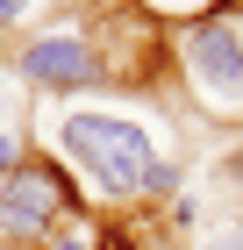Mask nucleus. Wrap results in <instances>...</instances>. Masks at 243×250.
<instances>
[{
  "mask_svg": "<svg viewBox=\"0 0 243 250\" xmlns=\"http://www.w3.org/2000/svg\"><path fill=\"white\" fill-rule=\"evenodd\" d=\"M36 150L57 157L79 179L93 214H136L165 208L186 186V157L172 150V136L143 107H100V100H43Z\"/></svg>",
  "mask_w": 243,
  "mask_h": 250,
  "instance_id": "1",
  "label": "nucleus"
},
{
  "mask_svg": "<svg viewBox=\"0 0 243 250\" xmlns=\"http://www.w3.org/2000/svg\"><path fill=\"white\" fill-rule=\"evenodd\" d=\"M165 43L186 115L207 129H243V0H222L215 15L165 29Z\"/></svg>",
  "mask_w": 243,
  "mask_h": 250,
  "instance_id": "2",
  "label": "nucleus"
},
{
  "mask_svg": "<svg viewBox=\"0 0 243 250\" xmlns=\"http://www.w3.org/2000/svg\"><path fill=\"white\" fill-rule=\"evenodd\" d=\"M79 208H86L79 179L57 157L29 150L15 172H0V250H43Z\"/></svg>",
  "mask_w": 243,
  "mask_h": 250,
  "instance_id": "3",
  "label": "nucleus"
},
{
  "mask_svg": "<svg viewBox=\"0 0 243 250\" xmlns=\"http://www.w3.org/2000/svg\"><path fill=\"white\" fill-rule=\"evenodd\" d=\"M200 222V200H165V208H136V214H100V250H193L186 229Z\"/></svg>",
  "mask_w": 243,
  "mask_h": 250,
  "instance_id": "4",
  "label": "nucleus"
},
{
  "mask_svg": "<svg viewBox=\"0 0 243 250\" xmlns=\"http://www.w3.org/2000/svg\"><path fill=\"white\" fill-rule=\"evenodd\" d=\"M43 21H50V0H0V50L29 29H43Z\"/></svg>",
  "mask_w": 243,
  "mask_h": 250,
  "instance_id": "5",
  "label": "nucleus"
},
{
  "mask_svg": "<svg viewBox=\"0 0 243 250\" xmlns=\"http://www.w3.org/2000/svg\"><path fill=\"white\" fill-rule=\"evenodd\" d=\"M136 7H143V15L157 21V29H179V21H200V15H215L222 0H136Z\"/></svg>",
  "mask_w": 243,
  "mask_h": 250,
  "instance_id": "6",
  "label": "nucleus"
},
{
  "mask_svg": "<svg viewBox=\"0 0 243 250\" xmlns=\"http://www.w3.org/2000/svg\"><path fill=\"white\" fill-rule=\"evenodd\" d=\"M43 250H100V214H93V208H79V214H72V222H65V229H57Z\"/></svg>",
  "mask_w": 243,
  "mask_h": 250,
  "instance_id": "7",
  "label": "nucleus"
},
{
  "mask_svg": "<svg viewBox=\"0 0 243 250\" xmlns=\"http://www.w3.org/2000/svg\"><path fill=\"white\" fill-rule=\"evenodd\" d=\"M29 150H36V143H29V122H22V115H0V172H15Z\"/></svg>",
  "mask_w": 243,
  "mask_h": 250,
  "instance_id": "8",
  "label": "nucleus"
},
{
  "mask_svg": "<svg viewBox=\"0 0 243 250\" xmlns=\"http://www.w3.org/2000/svg\"><path fill=\"white\" fill-rule=\"evenodd\" d=\"M193 250H243V208L229 214L222 229H207V236H200V243H193Z\"/></svg>",
  "mask_w": 243,
  "mask_h": 250,
  "instance_id": "9",
  "label": "nucleus"
},
{
  "mask_svg": "<svg viewBox=\"0 0 243 250\" xmlns=\"http://www.w3.org/2000/svg\"><path fill=\"white\" fill-rule=\"evenodd\" d=\"M7 86H15V72H7V50H0V93H7Z\"/></svg>",
  "mask_w": 243,
  "mask_h": 250,
  "instance_id": "10",
  "label": "nucleus"
}]
</instances>
